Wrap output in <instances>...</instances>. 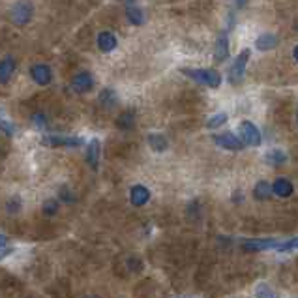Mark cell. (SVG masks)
Instances as JSON below:
<instances>
[{"label": "cell", "instance_id": "obj_33", "mask_svg": "<svg viewBox=\"0 0 298 298\" xmlns=\"http://www.w3.org/2000/svg\"><path fill=\"white\" fill-rule=\"evenodd\" d=\"M293 54H294V60H296V62H298V45H296V47H294Z\"/></svg>", "mask_w": 298, "mask_h": 298}, {"label": "cell", "instance_id": "obj_12", "mask_svg": "<svg viewBox=\"0 0 298 298\" xmlns=\"http://www.w3.org/2000/svg\"><path fill=\"white\" fill-rule=\"evenodd\" d=\"M116 45H118V39H116V36H114L113 32L103 30V32L98 34V47H100V51H103V53H111V51L116 49Z\"/></svg>", "mask_w": 298, "mask_h": 298}, {"label": "cell", "instance_id": "obj_8", "mask_svg": "<svg viewBox=\"0 0 298 298\" xmlns=\"http://www.w3.org/2000/svg\"><path fill=\"white\" fill-rule=\"evenodd\" d=\"M71 88L77 94H87L94 88V77L88 71H81L71 79Z\"/></svg>", "mask_w": 298, "mask_h": 298}, {"label": "cell", "instance_id": "obj_17", "mask_svg": "<svg viewBox=\"0 0 298 298\" xmlns=\"http://www.w3.org/2000/svg\"><path fill=\"white\" fill-rule=\"evenodd\" d=\"M126 15H128L131 25H135V27H141L143 23H145V13H143V10L141 8H137V6H128Z\"/></svg>", "mask_w": 298, "mask_h": 298}, {"label": "cell", "instance_id": "obj_5", "mask_svg": "<svg viewBox=\"0 0 298 298\" xmlns=\"http://www.w3.org/2000/svg\"><path fill=\"white\" fill-rule=\"evenodd\" d=\"M240 130V135H242V141L249 147H259L261 141H263V137H261V131L259 128L253 124V122H249V120H242L239 126Z\"/></svg>", "mask_w": 298, "mask_h": 298}, {"label": "cell", "instance_id": "obj_4", "mask_svg": "<svg viewBox=\"0 0 298 298\" xmlns=\"http://www.w3.org/2000/svg\"><path fill=\"white\" fill-rule=\"evenodd\" d=\"M249 54H251L249 49H242L239 56L234 58L233 66H231V70H229V81L233 83V85H239V83L244 79L246 64H248V60H249Z\"/></svg>", "mask_w": 298, "mask_h": 298}, {"label": "cell", "instance_id": "obj_7", "mask_svg": "<svg viewBox=\"0 0 298 298\" xmlns=\"http://www.w3.org/2000/svg\"><path fill=\"white\" fill-rule=\"evenodd\" d=\"M214 143H216L217 147L225 148V150H242L244 148V141L242 139H239V137L234 135V133H231V131H227V133H220V135H214Z\"/></svg>", "mask_w": 298, "mask_h": 298}, {"label": "cell", "instance_id": "obj_21", "mask_svg": "<svg viewBox=\"0 0 298 298\" xmlns=\"http://www.w3.org/2000/svg\"><path fill=\"white\" fill-rule=\"evenodd\" d=\"M133 122H135L133 111H124V113L118 116V120H116V124H118L120 130H131V128H133Z\"/></svg>", "mask_w": 298, "mask_h": 298}, {"label": "cell", "instance_id": "obj_18", "mask_svg": "<svg viewBox=\"0 0 298 298\" xmlns=\"http://www.w3.org/2000/svg\"><path fill=\"white\" fill-rule=\"evenodd\" d=\"M272 193V186L268 184V182H265V180H261V182H257L253 188V197L259 201H266L268 197H270Z\"/></svg>", "mask_w": 298, "mask_h": 298}, {"label": "cell", "instance_id": "obj_22", "mask_svg": "<svg viewBox=\"0 0 298 298\" xmlns=\"http://www.w3.org/2000/svg\"><path fill=\"white\" fill-rule=\"evenodd\" d=\"M266 162L270 163V165H274V167H282L283 163L287 162V156L282 150H270L266 154Z\"/></svg>", "mask_w": 298, "mask_h": 298}, {"label": "cell", "instance_id": "obj_11", "mask_svg": "<svg viewBox=\"0 0 298 298\" xmlns=\"http://www.w3.org/2000/svg\"><path fill=\"white\" fill-rule=\"evenodd\" d=\"M100 154H102V145H100L98 139H92L87 145V163L94 171L100 167Z\"/></svg>", "mask_w": 298, "mask_h": 298}, {"label": "cell", "instance_id": "obj_1", "mask_svg": "<svg viewBox=\"0 0 298 298\" xmlns=\"http://www.w3.org/2000/svg\"><path fill=\"white\" fill-rule=\"evenodd\" d=\"M184 75H188L193 81L205 85V87L217 88L222 85V75L217 73L216 70H210V68H199V70H191V68H184L182 70Z\"/></svg>", "mask_w": 298, "mask_h": 298}, {"label": "cell", "instance_id": "obj_16", "mask_svg": "<svg viewBox=\"0 0 298 298\" xmlns=\"http://www.w3.org/2000/svg\"><path fill=\"white\" fill-rule=\"evenodd\" d=\"M15 71V60L11 56H6L4 60H0V83H8Z\"/></svg>", "mask_w": 298, "mask_h": 298}, {"label": "cell", "instance_id": "obj_31", "mask_svg": "<svg viewBox=\"0 0 298 298\" xmlns=\"http://www.w3.org/2000/svg\"><path fill=\"white\" fill-rule=\"evenodd\" d=\"M60 193H62V201H66V203L73 201V197H71V193L68 191V188H62V190H60Z\"/></svg>", "mask_w": 298, "mask_h": 298}, {"label": "cell", "instance_id": "obj_19", "mask_svg": "<svg viewBox=\"0 0 298 298\" xmlns=\"http://www.w3.org/2000/svg\"><path fill=\"white\" fill-rule=\"evenodd\" d=\"M100 103L107 109L114 107L116 105V92H114L113 88H103L102 92H100Z\"/></svg>", "mask_w": 298, "mask_h": 298}, {"label": "cell", "instance_id": "obj_27", "mask_svg": "<svg viewBox=\"0 0 298 298\" xmlns=\"http://www.w3.org/2000/svg\"><path fill=\"white\" fill-rule=\"evenodd\" d=\"M10 251H11V248H8V236L0 233V259H4Z\"/></svg>", "mask_w": 298, "mask_h": 298}, {"label": "cell", "instance_id": "obj_30", "mask_svg": "<svg viewBox=\"0 0 298 298\" xmlns=\"http://www.w3.org/2000/svg\"><path fill=\"white\" fill-rule=\"evenodd\" d=\"M34 124L38 126V128H45V118H44V114H34Z\"/></svg>", "mask_w": 298, "mask_h": 298}, {"label": "cell", "instance_id": "obj_23", "mask_svg": "<svg viewBox=\"0 0 298 298\" xmlns=\"http://www.w3.org/2000/svg\"><path fill=\"white\" fill-rule=\"evenodd\" d=\"M227 114L225 113H217V114H214L208 122H206V128H210V130H216V128H222L225 122H227Z\"/></svg>", "mask_w": 298, "mask_h": 298}, {"label": "cell", "instance_id": "obj_10", "mask_svg": "<svg viewBox=\"0 0 298 298\" xmlns=\"http://www.w3.org/2000/svg\"><path fill=\"white\" fill-rule=\"evenodd\" d=\"M277 240L263 239V240H246L242 248L244 251H265V249H276Z\"/></svg>", "mask_w": 298, "mask_h": 298}, {"label": "cell", "instance_id": "obj_3", "mask_svg": "<svg viewBox=\"0 0 298 298\" xmlns=\"http://www.w3.org/2000/svg\"><path fill=\"white\" fill-rule=\"evenodd\" d=\"M42 145L49 148H79L85 145L81 137H62V135H44L42 137Z\"/></svg>", "mask_w": 298, "mask_h": 298}, {"label": "cell", "instance_id": "obj_26", "mask_svg": "<svg viewBox=\"0 0 298 298\" xmlns=\"http://www.w3.org/2000/svg\"><path fill=\"white\" fill-rule=\"evenodd\" d=\"M0 131H2L4 135L11 137V135H15V126L10 124L8 120H2V118H0Z\"/></svg>", "mask_w": 298, "mask_h": 298}, {"label": "cell", "instance_id": "obj_2", "mask_svg": "<svg viewBox=\"0 0 298 298\" xmlns=\"http://www.w3.org/2000/svg\"><path fill=\"white\" fill-rule=\"evenodd\" d=\"M34 15V6L28 2V0H19L15 4L11 6V11H10V19L13 25L17 27H25L30 23Z\"/></svg>", "mask_w": 298, "mask_h": 298}, {"label": "cell", "instance_id": "obj_34", "mask_svg": "<svg viewBox=\"0 0 298 298\" xmlns=\"http://www.w3.org/2000/svg\"><path fill=\"white\" fill-rule=\"evenodd\" d=\"M122 2H131V0H122Z\"/></svg>", "mask_w": 298, "mask_h": 298}, {"label": "cell", "instance_id": "obj_25", "mask_svg": "<svg viewBox=\"0 0 298 298\" xmlns=\"http://www.w3.org/2000/svg\"><path fill=\"white\" fill-rule=\"evenodd\" d=\"M44 212L47 214V216H54L56 212H58V201L54 199H47L44 203Z\"/></svg>", "mask_w": 298, "mask_h": 298}, {"label": "cell", "instance_id": "obj_15", "mask_svg": "<svg viewBox=\"0 0 298 298\" xmlns=\"http://www.w3.org/2000/svg\"><path fill=\"white\" fill-rule=\"evenodd\" d=\"M277 44H280V39L276 34H261L259 38L255 39V47L259 51H270L277 47Z\"/></svg>", "mask_w": 298, "mask_h": 298}, {"label": "cell", "instance_id": "obj_24", "mask_svg": "<svg viewBox=\"0 0 298 298\" xmlns=\"http://www.w3.org/2000/svg\"><path fill=\"white\" fill-rule=\"evenodd\" d=\"M276 249L277 251H293V249H298V236L296 239L285 240V242H277Z\"/></svg>", "mask_w": 298, "mask_h": 298}, {"label": "cell", "instance_id": "obj_6", "mask_svg": "<svg viewBox=\"0 0 298 298\" xmlns=\"http://www.w3.org/2000/svg\"><path fill=\"white\" fill-rule=\"evenodd\" d=\"M30 77H32V81L39 87H47L51 85L53 81V70H51V66L47 64H34L30 68Z\"/></svg>", "mask_w": 298, "mask_h": 298}, {"label": "cell", "instance_id": "obj_28", "mask_svg": "<svg viewBox=\"0 0 298 298\" xmlns=\"http://www.w3.org/2000/svg\"><path fill=\"white\" fill-rule=\"evenodd\" d=\"M21 210V199L19 197H11L10 201H8V212H11V214H15V212Z\"/></svg>", "mask_w": 298, "mask_h": 298}, {"label": "cell", "instance_id": "obj_14", "mask_svg": "<svg viewBox=\"0 0 298 298\" xmlns=\"http://www.w3.org/2000/svg\"><path fill=\"white\" fill-rule=\"evenodd\" d=\"M294 191V186L291 180L287 178H277L274 184H272V193H276L277 197H291Z\"/></svg>", "mask_w": 298, "mask_h": 298}, {"label": "cell", "instance_id": "obj_32", "mask_svg": "<svg viewBox=\"0 0 298 298\" xmlns=\"http://www.w3.org/2000/svg\"><path fill=\"white\" fill-rule=\"evenodd\" d=\"M236 6H239V8H244V6H246V0H236Z\"/></svg>", "mask_w": 298, "mask_h": 298}, {"label": "cell", "instance_id": "obj_13", "mask_svg": "<svg viewBox=\"0 0 298 298\" xmlns=\"http://www.w3.org/2000/svg\"><path fill=\"white\" fill-rule=\"evenodd\" d=\"M214 58L216 62H225L229 58V39L227 34L222 32L216 39V49H214Z\"/></svg>", "mask_w": 298, "mask_h": 298}, {"label": "cell", "instance_id": "obj_9", "mask_svg": "<svg viewBox=\"0 0 298 298\" xmlns=\"http://www.w3.org/2000/svg\"><path fill=\"white\" fill-rule=\"evenodd\" d=\"M130 201L133 206H145L150 201V190L147 186L135 184L130 190Z\"/></svg>", "mask_w": 298, "mask_h": 298}, {"label": "cell", "instance_id": "obj_20", "mask_svg": "<svg viewBox=\"0 0 298 298\" xmlns=\"http://www.w3.org/2000/svg\"><path fill=\"white\" fill-rule=\"evenodd\" d=\"M148 145H150L152 150L163 152L167 148V139L163 135H160V133H152V135H148Z\"/></svg>", "mask_w": 298, "mask_h": 298}, {"label": "cell", "instance_id": "obj_29", "mask_svg": "<svg viewBox=\"0 0 298 298\" xmlns=\"http://www.w3.org/2000/svg\"><path fill=\"white\" fill-rule=\"evenodd\" d=\"M257 298H274V293L270 291V287H266L265 283H261L257 287Z\"/></svg>", "mask_w": 298, "mask_h": 298}]
</instances>
